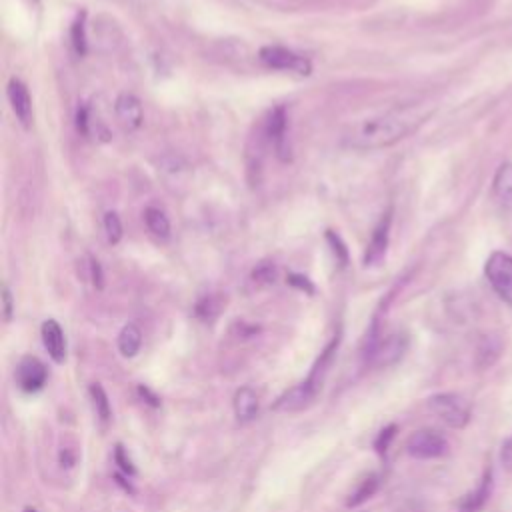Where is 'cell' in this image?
<instances>
[{"label": "cell", "mask_w": 512, "mask_h": 512, "mask_svg": "<svg viewBox=\"0 0 512 512\" xmlns=\"http://www.w3.org/2000/svg\"><path fill=\"white\" fill-rule=\"evenodd\" d=\"M2 308H4V320L10 322V320H12L14 304H12V294H10V288H8V286L2 288Z\"/></svg>", "instance_id": "31"}, {"label": "cell", "mask_w": 512, "mask_h": 512, "mask_svg": "<svg viewBox=\"0 0 512 512\" xmlns=\"http://www.w3.org/2000/svg\"><path fill=\"white\" fill-rule=\"evenodd\" d=\"M104 232L110 244H118L122 238V222L116 212H106L104 214Z\"/></svg>", "instance_id": "23"}, {"label": "cell", "mask_w": 512, "mask_h": 512, "mask_svg": "<svg viewBox=\"0 0 512 512\" xmlns=\"http://www.w3.org/2000/svg\"><path fill=\"white\" fill-rule=\"evenodd\" d=\"M406 452L416 460H434L448 452V440L438 430L420 428L408 436Z\"/></svg>", "instance_id": "5"}, {"label": "cell", "mask_w": 512, "mask_h": 512, "mask_svg": "<svg viewBox=\"0 0 512 512\" xmlns=\"http://www.w3.org/2000/svg\"><path fill=\"white\" fill-rule=\"evenodd\" d=\"M390 224H392V210H388L380 220L378 224L374 226L372 230V236H370V242L366 246V254H364V266H376L386 250H388V242H390Z\"/></svg>", "instance_id": "10"}, {"label": "cell", "mask_w": 512, "mask_h": 512, "mask_svg": "<svg viewBox=\"0 0 512 512\" xmlns=\"http://www.w3.org/2000/svg\"><path fill=\"white\" fill-rule=\"evenodd\" d=\"M288 284H292V286L298 288V290H306L308 294L314 292V286H312L310 280H308L306 276H302V274H290V276H288Z\"/></svg>", "instance_id": "29"}, {"label": "cell", "mask_w": 512, "mask_h": 512, "mask_svg": "<svg viewBox=\"0 0 512 512\" xmlns=\"http://www.w3.org/2000/svg\"><path fill=\"white\" fill-rule=\"evenodd\" d=\"M430 412L450 428H464L472 418L470 402L456 392H440L428 398Z\"/></svg>", "instance_id": "3"}, {"label": "cell", "mask_w": 512, "mask_h": 512, "mask_svg": "<svg viewBox=\"0 0 512 512\" xmlns=\"http://www.w3.org/2000/svg\"><path fill=\"white\" fill-rule=\"evenodd\" d=\"M258 58L264 66L272 70H290L300 76H308L312 72V64L308 58L284 48V46H262L258 52Z\"/></svg>", "instance_id": "6"}, {"label": "cell", "mask_w": 512, "mask_h": 512, "mask_svg": "<svg viewBox=\"0 0 512 512\" xmlns=\"http://www.w3.org/2000/svg\"><path fill=\"white\" fill-rule=\"evenodd\" d=\"M90 276H92V284H94L96 288H102V280H104L102 268H100L98 260H94V258H90Z\"/></svg>", "instance_id": "33"}, {"label": "cell", "mask_w": 512, "mask_h": 512, "mask_svg": "<svg viewBox=\"0 0 512 512\" xmlns=\"http://www.w3.org/2000/svg\"><path fill=\"white\" fill-rule=\"evenodd\" d=\"M114 112L118 116V120L126 126V128H138L144 120V110H142V104L140 100L134 96V94H128V92H122L116 102H114Z\"/></svg>", "instance_id": "14"}, {"label": "cell", "mask_w": 512, "mask_h": 512, "mask_svg": "<svg viewBox=\"0 0 512 512\" xmlns=\"http://www.w3.org/2000/svg\"><path fill=\"white\" fill-rule=\"evenodd\" d=\"M116 462L120 464V468L126 472V474H134L136 470H134V466H132V462H130V458H126L124 456V448L122 446H116Z\"/></svg>", "instance_id": "32"}, {"label": "cell", "mask_w": 512, "mask_h": 512, "mask_svg": "<svg viewBox=\"0 0 512 512\" xmlns=\"http://www.w3.org/2000/svg\"><path fill=\"white\" fill-rule=\"evenodd\" d=\"M492 192L504 208H512V162H502L492 180Z\"/></svg>", "instance_id": "16"}, {"label": "cell", "mask_w": 512, "mask_h": 512, "mask_svg": "<svg viewBox=\"0 0 512 512\" xmlns=\"http://www.w3.org/2000/svg\"><path fill=\"white\" fill-rule=\"evenodd\" d=\"M140 346H142V330L134 324V322H128L122 326L120 334H118V350L124 358H132L140 352Z\"/></svg>", "instance_id": "18"}, {"label": "cell", "mask_w": 512, "mask_h": 512, "mask_svg": "<svg viewBox=\"0 0 512 512\" xmlns=\"http://www.w3.org/2000/svg\"><path fill=\"white\" fill-rule=\"evenodd\" d=\"M286 128H288V118H286V108L284 106H276L268 118L264 120V136L268 138V142L274 146L276 154L282 160H288V148H286Z\"/></svg>", "instance_id": "9"}, {"label": "cell", "mask_w": 512, "mask_h": 512, "mask_svg": "<svg viewBox=\"0 0 512 512\" xmlns=\"http://www.w3.org/2000/svg\"><path fill=\"white\" fill-rule=\"evenodd\" d=\"M502 350H504V344H502L500 336H496V334L484 336L476 348V364L480 368H490L500 358Z\"/></svg>", "instance_id": "17"}, {"label": "cell", "mask_w": 512, "mask_h": 512, "mask_svg": "<svg viewBox=\"0 0 512 512\" xmlns=\"http://www.w3.org/2000/svg\"><path fill=\"white\" fill-rule=\"evenodd\" d=\"M430 112V108H424L420 104H408L362 118L346 128L342 142L348 148L356 150H376L392 146L406 138L410 132H414L422 122H426Z\"/></svg>", "instance_id": "1"}, {"label": "cell", "mask_w": 512, "mask_h": 512, "mask_svg": "<svg viewBox=\"0 0 512 512\" xmlns=\"http://www.w3.org/2000/svg\"><path fill=\"white\" fill-rule=\"evenodd\" d=\"M492 486H494L492 468H486L482 478L478 480L476 488L470 490L468 494H464L462 500L458 502V512H480L486 506V502L490 500Z\"/></svg>", "instance_id": "13"}, {"label": "cell", "mask_w": 512, "mask_h": 512, "mask_svg": "<svg viewBox=\"0 0 512 512\" xmlns=\"http://www.w3.org/2000/svg\"><path fill=\"white\" fill-rule=\"evenodd\" d=\"M84 18H86V12H80L76 16V20L72 22V28H70V40H72V48L78 56H84L86 54V30H84Z\"/></svg>", "instance_id": "22"}, {"label": "cell", "mask_w": 512, "mask_h": 512, "mask_svg": "<svg viewBox=\"0 0 512 512\" xmlns=\"http://www.w3.org/2000/svg\"><path fill=\"white\" fill-rule=\"evenodd\" d=\"M216 310H218V306L214 304V298H212V296H206L204 300H200V302L196 304V314H198L202 320L214 318V316H216Z\"/></svg>", "instance_id": "26"}, {"label": "cell", "mask_w": 512, "mask_h": 512, "mask_svg": "<svg viewBox=\"0 0 512 512\" xmlns=\"http://www.w3.org/2000/svg\"><path fill=\"white\" fill-rule=\"evenodd\" d=\"M484 274L496 296L512 308V256L506 252H492L484 264Z\"/></svg>", "instance_id": "4"}, {"label": "cell", "mask_w": 512, "mask_h": 512, "mask_svg": "<svg viewBox=\"0 0 512 512\" xmlns=\"http://www.w3.org/2000/svg\"><path fill=\"white\" fill-rule=\"evenodd\" d=\"M144 222H146L148 230H150L154 236H158V238H162V240H166V238L170 236V222H168L166 214H164L160 208L148 206V208L144 210Z\"/></svg>", "instance_id": "19"}, {"label": "cell", "mask_w": 512, "mask_h": 512, "mask_svg": "<svg viewBox=\"0 0 512 512\" xmlns=\"http://www.w3.org/2000/svg\"><path fill=\"white\" fill-rule=\"evenodd\" d=\"M326 238H328V242H330V246H332V254H334L338 266L344 268V266L348 264V250H346L342 238H340L336 232H332V230H328Z\"/></svg>", "instance_id": "24"}, {"label": "cell", "mask_w": 512, "mask_h": 512, "mask_svg": "<svg viewBox=\"0 0 512 512\" xmlns=\"http://www.w3.org/2000/svg\"><path fill=\"white\" fill-rule=\"evenodd\" d=\"M336 348H338V338H334L324 348V352L320 354V358L312 366L308 378L304 382H300L298 386L290 388L284 396H280L278 402L274 404V408L276 410H284V412H298V410L306 408L308 404H312L314 398L318 396L322 384H324V378H326L330 366H332V358H334Z\"/></svg>", "instance_id": "2"}, {"label": "cell", "mask_w": 512, "mask_h": 512, "mask_svg": "<svg viewBox=\"0 0 512 512\" xmlns=\"http://www.w3.org/2000/svg\"><path fill=\"white\" fill-rule=\"evenodd\" d=\"M76 128L82 136L90 134V114H88L86 106H80L76 112Z\"/></svg>", "instance_id": "28"}, {"label": "cell", "mask_w": 512, "mask_h": 512, "mask_svg": "<svg viewBox=\"0 0 512 512\" xmlns=\"http://www.w3.org/2000/svg\"><path fill=\"white\" fill-rule=\"evenodd\" d=\"M88 392H90V400H92V408L96 412V418L100 420L102 426H108V422H110V400H108L104 388L100 384H92L88 388Z\"/></svg>", "instance_id": "21"}, {"label": "cell", "mask_w": 512, "mask_h": 512, "mask_svg": "<svg viewBox=\"0 0 512 512\" xmlns=\"http://www.w3.org/2000/svg\"><path fill=\"white\" fill-rule=\"evenodd\" d=\"M24 512H36L34 508H24Z\"/></svg>", "instance_id": "34"}, {"label": "cell", "mask_w": 512, "mask_h": 512, "mask_svg": "<svg viewBox=\"0 0 512 512\" xmlns=\"http://www.w3.org/2000/svg\"><path fill=\"white\" fill-rule=\"evenodd\" d=\"M6 94H8V102H10V108L16 116V120L24 128H30V124H32V98H30V92H28L26 84L18 78H10Z\"/></svg>", "instance_id": "11"}, {"label": "cell", "mask_w": 512, "mask_h": 512, "mask_svg": "<svg viewBox=\"0 0 512 512\" xmlns=\"http://www.w3.org/2000/svg\"><path fill=\"white\" fill-rule=\"evenodd\" d=\"M232 406H234V416L240 424H248L252 422L256 416H258V410H260V400H258V394L254 392V388L250 386H242L236 390L234 394V400H232Z\"/></svg>", "instance_id": "15"}, {"label": "cell", "mask_w": 512, "mask_h": 512, "mask_svg": "<svg viewBox=\"0 0 512 512\" xmlns=\"http://www.w3.org/2000/svg\"><path fill=\"white\" fill-rule=\"evenodd\" d=\"M394 434H396V426H394V424H392V426H386L384 430H380V434H378V438H376V450H378L380 454L388 450L390 440L394 438Z\"/></svg>", "instance_id": "27"}, {"label": "cell", "mask_w": 512, "mask_h": 512, "mask_svg": "<svg viewBox=\"0 0 512 512\" xmlns=\"http://www.w3.org/2000/svg\"><path fill=\"white\" fill-rule=\"evenodd\" d=\"M46 380H48V370L38 358L26 356L18 362V366H16V384H18L20 390L38 392L40 388H44Z\"/></svg>", "instance_id": "7"}, {"label": "cell", "mask_w": 512, "mask_h": 512, "mask_svg": "<svg viewBox=\"0 0 512 512\" xmlns=\"http://www.w3.org/2000/svg\"><path fill=\"white\" fill-rule=\"evenodd\" d=\"M252 278L254 280H258V282H274V278H276V268L272 266V264H268V262H262V264H258L256 268H254V272H252Z\"/></svg>", "instance_id": "25"}, {"label": "cell", "mask_w": 512, "mask_h": 512, "mask_svg": "<svg viewBox=\"0 0 512 512\" xmlns=\"http://www.w3.org/2000/svg\"><path fill=\"white\" fill-rule=\"evenodd\" d=\"M406 346H408V338L406 334H400V332H394V334H388L386 338L378 340L374 352L370 354L368 362L374 364V366H390L394 362H398L402 358V354L406 352Z\"/></svg>", "instance_id": "8"}, {"label": "cell", "mask_w": 512, "mask_h": 512, "mask_svg": "<svg viewBox=\"0 0 512 512\" xmlns=\"http://www.w3.org/2000/svg\"><path fill=\"white\" fill-rule=\"evenodd\" d=\"M500 462L504 464V468L508 472H512V436L502 444V450H500Z\"/></svg>", "instance_id": "30"}, {"label": "cell", "mask_w": 512, "mask_h": 512, "mask_svg": "<svg viewBox=\"0 0 512 512\" xmlns=\"http://www.w3.org/2000/svg\"><path fill=\"white\" fill-rule=\"evenodd\" d=\"M380 486V476L378 474H368L366 478L360 480V484L354 488V492L350 494V498L346 500V506H360L362 502H366L370 496H374V492Z\"/></svg>", "instance_id": "20"}, {"label": "cell", "mask_w": 512, "mask_h": 512, "mask_svg": "<svg viewBox=\"0 0 512 512\" xmlns=\"http://www.w3.org/2000/svg\"><path fill=\"white\" fill-rule=\"evenodd\" d=\"M40 336H42V344H44L48 356L56 364H62L66 360V338H64L62 326L54 318H48L42 322Z\"/></svg>", "instance_id": "12"}]
</instances>
